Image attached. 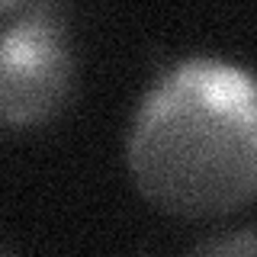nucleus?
<instances>
[{
    "mask_svg": "<svg viewBox=\"0 0 257 257\" xmlns=\"http://www.w3.org/2000/svg\"><path fill=\"white\" fill-rule=\"evenodd\" d=\"M125 161L161 212L231 215L257 183V103L244 68L209 55L171 64L132 116Z\"/></svg>",
    "mask_w": 257,
    "mask_h": 257,
    "instance_id": "nucleus-1",
    "label": "nucleus"
},
{
    "mask_svg": "<svg viewBox=\"0 0 257 257\" xmlns=\"http://www.w3.org/2000/svg\"><path fill=\"white\" fill-rule=\"evenodd\" d=\"M74 87V45L58 7H20L0 26V125L32 128L58 116Z\"/></svg>",
    "mask_w": 257,
    "mask_h": 257,
    "instance_id": "nucleus-2",
    "label": "nucleus"
},
{
    "mask_svg": "<svg viewBox=\"0 0 257 257\" xmlns=\"http://www.w3.org/2000/svg\"><path fill=\"white\" fill-rule=\"evenodd\" d=\"M193 257H257V241H254V228L244 225L238 231H225V235L199 244Z\"/></svg>",
    "mask_w": 257,
    "mask_h": 257,
    "instance_id": "nucleus-3",
    "label": "nucleus"
},
{
    "mask_svg": "<svg viewBox=\"0 0 257 257\" xmlns=\"http://www.w3.org/2000/svg\"><path fill=\"white\" fill-rule=\"evenodd\" d=\"M20 10V4H0V16H7V13H16Z\"/></svg>",
    "mask_w": 257,
    "mask_h": 257,
    "instance_id": "nucleus-4",
    "label": "nucleus"
},
{
    "mask_svg": "<svg viewBox=\"0 0 257 257\" xmlns=\"http://www.w3.org/2000/svg\"><path fill=\"white\" fill-rule=\"evenodd\" d=\"M142 257H148V254H142Z\"/></svg>",
    "mask_w": 257,
    "mask_h": 257,
    "instance_id": "nucleus-5",
    "label": "nucleus"
},
{
    "mask_svg": "<svg viewBox=\"0 0 257 257\" xmlns=\"http://www.w3.org/2000/svg\"><path fill=\"white\" fill-rule=\"evenodd\" d=\"M0 257H4V254H0Z\"/></svg>",
    "mask_w": 257,
    "mask_h": 257,
    "instance_id": "nucleus-6",
    "label": "nucleus"
}]
</instances>
